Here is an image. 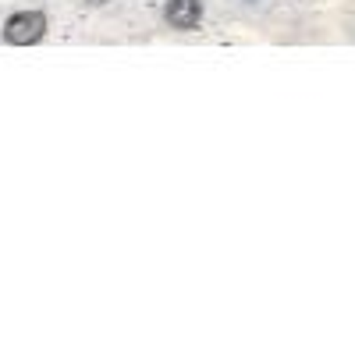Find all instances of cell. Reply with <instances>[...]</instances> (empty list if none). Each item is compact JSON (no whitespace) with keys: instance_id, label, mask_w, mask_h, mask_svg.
I'll return each instance as SVG.
<instances>
[{"instance_id":"cell-3","label":"cell","mask_w":355,"mask_h":355,"mask_svg":"<svg viewBox=\"0 0 355 355\" xmlns=\"http://www.w3.org/2000/svg\"><path fill=\"white\" fill-rule=\"evenodd\" d=\"M85 4H93V8H100V4H107V0H85Z\"/></svg>"},{"instance_id":"cell-1","label":"cell","mask_w":355,"mask_h":355,"mask_svg":"<svg viewBox=\"0 0 355 355\" xmlns=\"http://www.w3.org/2000/svg\"><path fill=\"white\" fill-rule=\"evenodd\" d=\"M46 36V15L43 11H18L4 25V40L15 46H33Z\"/></svg>"},{"instance_id":"cell-2","label":"cell","mask_w":355,"mask_h":355,"mask_svg":"<svg viewBox=\"0 0 355 355\" xmlns=\"http://www.w3.org/2000/svg\"><path fill=\"white\" fill-rule=\"evenodd\" d=\"M164 18L178 33H189V28H196L202 21V0H167Z\"/></svg>"}]
</instances>
